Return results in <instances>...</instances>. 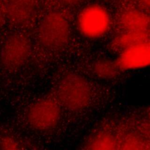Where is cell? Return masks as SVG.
I'll return each mask as SVG.
<instances>
[{"instance_id": "cell-2", "label": "cell", "mask_w": 150, "mask_h": 150, "mask_svg": "<svg viewBox=\"0 0 150 150\" xmlns=\"http://www.w3.org/2000/svg\"><path fill=\"white\" fill-rule=\"evenodd\" d=\"M38 36L40 43L49 49L64 46L70 36V26L66 16L59 11H50L41 20Z\"/></svg>"}, {"instance_id": "cell-1", "label": "cell", "mask_w": 150, "mask_h": 150, "mask_svg": "<svg viewBox=\"0 0 150 150\" xmlns=\"http://www.w3.org/2000/svg\"><path fill=\"white\" fill-rule=\"evenodd\" d=\"M57 101L73 111L84 108L91 98V89L87 80L81 76L70 74L60 80L57 88Z\"/></svg>"}, {"instance_id": "cell-3", "label": "cell", "mask_w": 150, "mask_h": 150, "mask_svg": "<svg viewBox=\"0 0 150 150\" xmlns=\"http://www.w3.org/2000/svg\"><path fill=\"white\" fill-rule=\"evenodd\" d=\"M111 23L108 11L97 4L84 6L76 18L79 32L83 36L90 39H97L105 36L110 30Z\"/></svg>"}, {"instance_id": "cell-12", "label": "cell", "mask_w": 150, "mask_h": 150, "mask_svg": "<svg viewBox=\"0 0 150 150\" xmlns=\"http://www.w3.org/2000/svg\"><path fill=\"white\" fill-rule=\"evenodd\" d=\"M145 143L139 138L131 136L127 138L120 145H118L117 150H146Z\"/></svg>"}, {"instance_id": "cell-5", "label": "cell", "mask_w": 150, "mask_h": 150, "mask_svg": "<svg viewBox=\"0 0 150 150\" xmlns=\"http://www.w3.org/2000/svg\"><path fill=\"white\" fill-rule=\"evenodd\" d=\"M32 52L29 39L21 33H13L5 40L1 52L3 67L9 70L19 69L28 61Z\"/></svg>"}, {"instance_id": "cell-10", "label": "cell", "mask_w": 150, "mask_h": 150, "mask_svg": "<svg viewBox=\"0 0 150 150\" xmlns=\"http://www.w3.org/2000/svg\"><path fill=\"white\" fill-rule=\"evenodd\" d=\"M93 71L98 77L109 79L115 77L120 70L114 60L103 58L94 62L93 66Z\"/></svg>"}, {"instance_id": "cell-11", "label": "cell", "mask_w": 150, "mask_h": 150, "mask_svg": "<svg viewBox=\"0 0 150 150\" xmlns=\"http://www.w3.org/2000/svg\"><path fill=\"white\" fill-rule=\"evenodd\" d=\"M118 144L114 138L108 134L96 136L89 145V150H117Z\"/></svg>"}, {"instance_id": "cell-6", "label": "cell", "mask_w": 150, "mask_h": 150, "mask_svg": "<svg viewBox=\"0 0 150 150\" xmlns=\"http://www.w3.org/2000/svg\"><path fill=\"white\" fill-rule=\"evenodd\" d=\"M114 61L118 69L122 71L139 70L149 66V41L139 43L120 51Z\"/></svg>"}, {"instance_id": "cell-8", "label": "cell", "mask_w": 150, "mask_h": 150, "mask_svg": "<svg viewBox=\"0 0 150 150\" xmlns=\"http://www.w3.org/2000/svg\"><path fill=\"white\" fill-rule=\"evenodd\" d=\"M149 17L142 11L128 9L121 14L119 25L122 31L149 32Z\"/></svg>"}, {"instance_id": "cell-14", "label": "cell", "mask_w": 150, "mask_h": 150, "mask_svg": "<svg viewBox=\"0 0 150 150\" xmlns=\"http://www.w3.org/2000/svg\"><path fill=\"white\" fill-rule=\"evenodd\" d=\"M141 6L145 9H149L150 6V0H138Z\"/></svg>"}, {"instance_id": "cell-9", "label": "cell", "mask_w": 150, "mask_h": 150, "mask_svg": "<svg viewBox=\"0 0 150 150\" xmlns=\"http://www.w3.org/2000/svg\"><path fill=\"white\" fill-rule=\"evenodd\" d=\"M149 41V32L122 31L118 33L110 42L114 50L121 51L134 45Z\"/></svg>"}, {"instance_id": "cell-4", "label": "cell", "mask_w": 150, "mask_h": 150, "mask_svg": "<svg viewBox=\"0 0 150 150\" xmlns=\"http://www.w3.org/2000/svg\"><path fill=\"white\" fill-rule=\"evenodd\" d=\"M60 105L57 101L50 98H43L34 103L26 112L28 124L39 131H45L54 128L60 118Z\"/></svg>"}, {"instance_id": "cell-7", "label": "cell", "mask_w": 150, "mask_h": 150, "mask_svg": "<svg viewBox=\"0 0 150 150\" xmlns=\"http://www.w3.org/2000/svg\"><path fill=\"white\" fill-rule=\"evenodd\" d=\"M39 0H8L5 13L9 21L15 26H25L34 18Z\"/></svg>"}, {"instance_id": "cell-15", "label": "cell", "mask_w": 150, "mask_h": 150, "mask_svg": "<svg viewBox=\"0 0 150 150\" xmlns=\"http://www.w3.org/2000/svg\"><path fill=\"white\" fill-rule=\"evenodd\" d=\"M4 12L2 11V9L0 8V28H1L2 23H3V21H4Z\"/></svg>"}, {"instance_id": "cell-13", "label": "cell", "mask_w": 150, "mask_h": 150, "mask_svg": "<svg viewBox=\"0 0 150 150\" xmlns=\"http://www.w3.org/2000/svg\"><path fill=\"white\" fill-rule=\"evenodd\" d=\"M59 3L69 6H74L79 4L81 0H56Z\"/></svg>"}]
</instances>
